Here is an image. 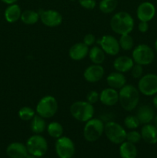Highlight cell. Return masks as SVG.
<instances>
[{
	"mask_svg": "<svg viewBox=\"0 0 157 158\" xmlns=\"http://www.w3.org/2000/svg\"><path fill=\"white\" fill-rule=\"evenodd\" d=\"M55 149L58 158H72L75 152L73 141L69 137L63 136L56 140Z\"/></svg>",
	"mask_w": 157,
	"mask_h": 158,
	"instance_id": "30bf717a",
	"label": "cell"
},
{
	"mask_svg": "<svg viewBox=\"0 0 157 158\" xmlns=\"http://www.w3.org/2000/svg\"><path fill=\"white\" fill-rule=\"evenodd\" d=\"M155 7L152 2H143L137 7L136 15L139 21L149 23L155 17Z\"/></svg>",
	"mask_w": 157,
	"mask_h": 158,
	"instance_id": "4fadbf2b",
	"label": "cell"
},
{
	"mask_svg": "<svg viewBox=\"0 0 157 158\" xmlns=\"http://www.w3.org/2000/svg\"><path fill=\"white\" fill-rule=\"evenodd\" d=\"M21 21L26 25H34L39 20V14L31 9H26L22 12Z\"/></svg>",
	"mask_w": 157,
	"mask_h": 158,
	"instance_id": "484cf974",
	"label": "cell"
},
{
	"mask_svg": "<svg viewBox=\"0 0 157 158\" xmlns=\"http://www.w3.org/2000/svg\"><path fill=\"white\" fill-rule=\"evenodd\" d=\"M70 1H72V2H75V1H76V0H70Z\"/></svg>",
	"mask_w": 157,
	"mask_h": 158,
	"instance_id": "7bdbcfd3",
	"label": "cell"
},
{
	"mask_svg": "<svg viewBox=\"0 0 157 158\" xmlns=\"http://www.w3.org/2000/svg\"><path fill=\"white\" fill-rule=\"evenodd\" d=\"M135 64L132 57L127 56H120L115 58L113 62V67L115 71L119 73H127L130 71L133 65Z\"/></svg>",
	"mask_w": 157,
	"mask_h": 158,
	"instance_id": "d6986e66",
	"label": "cell"
},
{
	"mask_svg": "<svg viewBox=\"0 0 157 158\" xmlns=\"http://www.w3.org/2000/svg\"><path fill=\"white\" fill-rule=\"evenodd\" d=\"M104 123L101 119L92 118L85 123L83 137L88 142H95L104 133Z\"/></svg>",
	"mask_w": 157,
	"mask_h": 158,
	"instance_id": "277c9868",
	"label": "cell"
},
{
	"mask_svg": "<svg viewBox=\"0 0 157 158\" xmlns=\"http://www.w3.org/2000/svg\"><path fill=\"white\" fill-rule=\"evenodd\" d=\"M132 58L134 63L142 66H147L153 62L155 52L153 49L146 44H139L135 48L132 52Z\"/></svg>",
	"mask_w": 157,
	"mask_h": 158,
	"instance_id": "ba28073f",
	"label": "cell"
},
{
	"mask_svg": "<svg viewBox=\"0 0 157 158\" xmlns=\"http://www.w3.org/2000/svg\"><path fill=\"white\" fill-rule=\"evenodd\" d=\"M95 41H96V39H95V36L93 34L88 33L86 34L84 36V38H83V43H84L86 46H89V47L92 46V45L95 43Z\"/></svg>",
	"mask_w": 157,
	"mask_h": 158,
	"instance_id": "d590c367",
	"label": "cell"
},
{
	"mask_svg": "<svg viewBox=\"0 0 157 158\" xmlns=\"http://www.w3.org/2000/svg\"><path fill=\"white\" fill-rule=\"evenodd\" d=\"M152 103H153V106H155V108L157 109V94L154 95L153 99H152Z\"/></svg>",
	"mask_w": 157,
	"mask_h": 158,
	"instance_id": "f35d334b",
	"label": "cell"
},
{
	"mask_svg": "<svg viewBox=\"0 0 157 158\" xmlns=\"http://www.w3.org/2000/svg\"><path fill=\"white\" fill-rule=\"evenodd\" d=\"M154 47H155V52H156V53H157V39H156V40H155V41Z\"/></svg>",
	"mask_w": 157,
	"mask_h": 158,
	"instance_id": "60d3db41",
	"label": "cell"
},
{
	"mask_svg": "<svg viewBox=\"0 0 157 158\" xmlns=\"http://www.w3.org/2000/svg\"><path fill=\"white\" fill-rule=\"evenodd\" d=\"M78 3L82 7L89 10H92L96 6L95 0H78Z\"/></svg>",
	"mask_w": 157,
	"mask_h": 158,
	"instance_id": "e575fe53",
	"label": "cell"
},
{
	"mask_svg": "<svg viewBox=\"0 0 157 158\" xmlns=\"http://www.w3.org/2000/svg\"><path fill=\"white\" fill-rule=\"evenodd\" d=\"M97 43L107 55L116 56L120 51L119 40L113 35H103L99 40H97Z\"/></svg>",
	"mask_w": 157,
	"mask_h": 158,
	"instance_id": "8fae6325",
	"label": "cell"
},
{
	"mask_svg": "<svg viewBox=\"0 0 157 158\" xmlns=\"http://www.w3.org/2000/svg\"><path fill=\"white\" fill-rule=\"evenodd\" d=\"M120 49L125 51L132 50L134 47V40L130 34H124L120 35L119 40Z\"/></svg>",
	"mask_w": 157,
	"mask_h": 158,
	"instance_id": "f1b7e54d",
	"label": "cell"
},
{
	"mask_svg": "<svg viewBox=\"0 0 157 158\" xmlns=\"http://www.w3.org/2000/svg\"><path fill=\"white\" fill-rule=\"evenodd\" d=\"M89 52V46L84 43H77L72 45L69 50V57L75 61H80L88 56Z\"/></svg>",
	"mask_w": 157,
	"mask_h": 158,
	"instance_id": "e0dca14e",
	"label": "cell"
},
{
	"mask_svg": "<svg viewBox=\"0 0 157 158\" xmlns=\"http://www.w3.org/2000/svg\"><path fill=\"white\" fill-rule=\"evenodd\" d=\"M89 57L93 64L101 65L105 61L106 53L99 46H93L89 49Z\"/></svg>",
	"mask_w": 157,
	"mask_h": 158,
	"instance_id": "d4e9b609",
	"label": "cell"
},
{
	"mask_svg": "<svg viewBox=\"0 0 157 158\" xmlns=\"http://www.w3.org/2000/svg\"><path fill=\"white\" fill-rule=\"evenodd\" d=\"M135 116L139 120L140 124L150 123L155 117L153 108L149 105H142L138 108Z\"/></svg>",
	"mask_w": 157,
	"mask_h": 158,
	"instance_id": "ac0fdd59",
	"label": "cell"
},
{
	"mask_svg": "<svg viewBox=\"0 0 157 158\" xmlns=\"http://www.w3.org/2000/svg\"><path fill=\"white\" fill-rule=\"evenodd\" d=\"M156 3H157V0H156Z\"/></svg>",
	"mask_w": 157,
	"mask_h": 158,
	"instance_id": "ee69618b",
	"label": "cell"
},
{
	"mask_svg": "<svg viewBox=\"0 0 157 158\" xmlns=\"http://www.w3.org/2000/svg\"><path fill=\"white\" fill-rule=\"evenodd\" d=\"M141 140V134L139 131H135V130H131L130 131L127 132V134H126V141L135 144V143H139Z\"/></svg>",
	"mask_w": 157,
	"mask_h": 158,
	"instance_id": "1f68e13d",
	"label": "cell"
},
{
	"mask_svg": "<svg viewBox=\"0 0 157 158\" xmlns=\"http://www.w3.org/2000/svg\"><path fill=\"white\" fill-rule=\"evenodd\" d=\"M48 134L51 137L55 139H58L61 137L63 134V127L60 123L57 121H52L47 125Z\"/></svg>",
	"mask_w": 157,
	"mask_h": 158,
	"instance_id": "4316f807",
	"label": "cell"
},
{
	"mask_svg": "<svg viewBox=\"0 0 157 158\" xmlns=\"http://www.w3.org/2000/svg\"><path fill=\"white\" fill-rule=\"evenodd\" d=\"M118 6L117 0H101L99 4V9L103 13L109 14L113 12Z\"/></svg>",
	"mask_w": 157,
	"mask_h": 158,
	"instance_id": "83f0119b",
	"label": "cell"
},
{
	"mask_svg": "<svg viewBox=\"0 0 157 158\" xmlns=\"http://www.w3.org/2000/svg\"><path fill=\"white\" fill-rule=\"evenodd\" d=\"M119 145V155L121 158H136L138 151L134 143L125 140Z\"/></svg>",
	"mask_w": 157,
	"mask_h": 158,
	"instance_id": "603a6c76",
	"label": "cell"
},
{
	"mask_svg": "<svg viewBox=\"0 0 157 158\" xmlns=\"http://www.w3.org/2000/svg\"><path fill=\"white\" fill-rule=\"evenodd\" d=\"M22 9L18 5L14 4L9 5L4 12V16L6 21L9 23H14L20 19L22 15Z\"/></svg>",
	"mask_w": 157,
	"mask_h": 158,
	"instance_id": "7402d4cb",
	"label": "cell"
},
{
	"mask_svg": "<svg viewBox=\"0 0 157 158\" xmlns=\"http://www.w3.org/2000/svg\"><path fill=\"white\" fill-rule=\"evenodd\" d=\"M18 115L23 121H29L35 115V110L29 106H23L18 110Z\"/></svg>",
	"mask_w": 157,
	"mask_h": 158,
	"instance_id": "f546056e",
	"label": "cell"
},
{
	"mask_svg": "<svg viewBox=\"0 0 157 158\" xmlns=\"http://www.w3.org/2000/svg\"><path fill=\"white\" fill-rule=\"evenodd\" d=\"M6 154L9 158H26L29 152L26 145L20 142H13L6 148Z\"/></svg>",
	"mask_w": 157,
	"mask_h": 158,
	"instance_id": "9a60e30c",
	"label": "cell"
},
{
	"mask_svg": "<svg viewBox=\"0 0 157 158\" xmlns=\"http://www.w3.org/2000/svg\"><path fill=\"white\" fill-rule=\"evenodd\" d=\"M99 100V94L95 90L89 91L86 95V101L91 104H95Z\"/></svg>",
	"mask_w": 157,
	"mask_h": 158,
	"instance_id": "836d02e7",
	"label": "cell"
},
{
	"mask_svg": "<svg viewBox=\"0 0 157 158\" xmlns=\"http://www.w3.org/2000/svg\"><path fill=\"white\" fill-rule=\"evenodd\" d=\"M58 107V102L55 97L50 95L45 96L37 103L35 113L43 118L49 119L56 114Z\"/></svg>",
	"mask_w": 157,
	"mask_h": 158,
	"instance_id": "5b68a950",
	"label": "cell"
},
{
	"mask_svg": "<svg viewBox=\"0 0 157 158\" xmlns=\"http://www.w3.org/2000/svg\"><path fill=\"white\" fill-rule=\"evenodd\" d=\"M124 125L128 130H135L140 126V122L136 116L129 115L125 117Z\"/></svg>",
	"mask_w": 157,
	"mask_h": 158,
	"instance_id": "4dcf8cb0",
	"label": "cell"
},
{
	"mask_svg": "<svg viewBox=\"0 0 157 158\" xmlns=\"http://www.w3.org/2000/svg\"><path fill=\"white\" fill-rule=\"evenodd\" d=\"M138 89L144 96L155 95L157 94V74L147 73L143 76L138 82Z\"/></svg>",
	"mask_w": 157,
	"mask_h": 158,
	"instance_id": "9c48e42d",
	"label": "cell"
},
{
	"mask_svg": "<svg viewBox=\"0 0 157 158\" xmlns=\"http://www.w3.org/2000/svg\"><path fill=\"white\" fill-rule=\"evenodd\" d=\"M47 127V124L45 118L35 114L31 120V131L34 134H41L44 132Z\"/></svg>",
	"mask_w": 157,
	"mask_h": 158,
	"instance_id": "cb8c5ba5",
	"label": "cell"
},
{
	"mask_svg": "<svg viewBox=\"0 0 157 158\" xmlns=\"http://www.w3.org/2000/svg\"><path fill=\"white\" fill-rule=\"evenodd\" d=\"M1 1L7 5H12V4H14V3L16 2L17 0H1Z\"/></svg>",
	"mask_w": 157,
	"mask_h": 158,
	"instance_id": "74e56055",
	"label": "cell"
},
{
	"mask_svg": "<svg viewBox=\"0 0 157 158\" xmlns=\"http://www.w3.org/2000/svg\"><path fill=\"white\" fill-rule=\"evenodd\" d=\"M139 91L132 84H126L119 91V102L122 107L128 112H131L139 103Z\"/></svg>",
	"mask_w": 157,
	"mask_h": 158,
	"instance_id": "6da1fadb",
	"label": "cell"
},
{
	"mask_svg": "<svg viewBox=\"0 0 157 158\" xmlns=\"http://www.w3.org/2000/svg\"><path fill=\"white\" fill-rule=\"evenodd\" d=\"M106 83L109 87L120 89L126 84V78L123 73L112 72L106 77Z\"/></svg>",
	"mask_w": 157,
	"mask_h": 158,
	"instance_id": "44dd1931",
	"label": "cell"
},
{
	"mask_svg": "<svg viewBox=\"0 0 157 158\" xmlns=\"http://www.w3.org/2000/svg\"><path fill=\"white\" fill-rule=\"evenodd\" d=\"M26 145L29 154L36 157L44 156L47 153L49 148L46 139L40 134L31 136L27 140Z\"/></svg>",
	"mask_w": 157,
	"mask_h": 158,
	"instance_id": "52a82bcc",
	"label": "cell"
},
{
	"mask_svg": "<svg viewBox=\"0 0 157 158\" xmlns=\"http://www.w3.org/2000/svg\"><path fill=\"white\" fill-rule=\"evenodd\" d=\"M99 101L105 106H114L119 102V92L113 88H106L99 94Z\"/></svg>",
	"mask_w": 157,
	"mask_h": 158,
	"instance_id": "2e32d148",
	"label": "cell"
},
{
	"mask_svg": "<svg viewBox=\"0 0 157 158\" xmlns=\"http://www.w3.org/2000/svg\"><path fill=\"white\" fill-rule=\"evenodd\" d=\"M109 25L111 29L118 35L130 34L134 28V19L129 12L120 11L112 15Z\"/></svg>",
	"mask_w": 157,
	"mask_h": 158,
	"instance_id": "7a4b0ae2",
	"label": "cell"
},
{
	"mask_svg": "<svg viewBox=\"0 0 157 158\" xmlns=\"http://www.w3.org/2000/svg\"><path fill=\"white\" fill-rule=\"evenodd\" d=\"M38 14L42 23L48 27H56L62 23V16L60 12L54 9L41 10Z\"/></svg>",
	"mask_w": 157,
	"mask_h": 158,
	"instance_id": "7c38bea8",
	"label": "cell"
},
{
	"mask_svg": "<svg viewBox=\"0 0 157 158\" xmlns=\"http://www.w3.org/2000/svg\"><path fill=\"white\" fill-rule=\"evenodd\" d=\"M149 23L147 22H143L140 21L139 23L138 24V29L140 32H143V33H145V32H147L149 30Z\"/></svg>",
	"mask_w": 157,
	"mask_h": 158,
	"instance_id": "8d00e7d4",
	"label": "cell"
},
{
	"mask_svg": "<svg viewBox=\"0 0 157 158\" xmlns=\"http://www.w3.org/2000/svg\"><path fill=\"white\" fill-rule=\"evenodd\" d=\"M131 75L134 79L139 80L143 76V67L142 65L135 63L131 69Z\"/></svg>",
	"mask_w": 157,
	"mask_h": 158,
	"instance_id": "d6a6232c",
	"label": "cell"
},
{
	"mask_svg": "<svg viewBox=\"0 0 157 158\" xmlns=\"http://www.w3.org/2000/svg\"><path fill=\"white\" fill-rule=\"evenodd\" d=\"M142 139L149 144H155L157 143V128L155 125L151 123L144 124L142 127L141 131Z\"/></svg>",
	"mask_w": 157,
	"mask_h": 158,
	"instance_id": "ffe728a7",
	"label": "cell"
},
{
	"mask_svg": "<svg viewBox=\"0 0 157 158\" xmlns=\"http://www.w3.org/2000/svg\"><path fill=\"white\" fill-rule=\"evenodd\" d=\"M26 158H38V157H35V156L31 155V154H29V155H28L27 157H26Z\"/></svg>",
	"mask_w": 157,
	"mask_h": 158,
	"instance_id": "b9f144b4",
	"label": "cell"
},
{
	"mask_svg": "<svg viewBox=\"0 0 157 158\" xmlns=\"http://www.w3.org/2000/svg\"><path fill=\"white\" fill-rule=\"evenodd\" d=\"M153 121H154V125H155V126L156 127V128H157V114L155 116V117H154Z\"/></svg>",
	"mask_w": 157,
	"mask_h": 158,
	"instance_id": "ab89813d",
	"label": "cell"
},
{
	"mask_svg": "<svg viewBox=\"0 0 157 158\" xmlns=\"http://www.w3.org/2000/svg\"><path fill=\"white\" fill-rule=\"evenodd\" d=\"M70 114L74 119L80 122H87L93 118L95 110L93 105L87 101H75L70 106Z\"/></svg>",
	"mask_w": 157,
	"mask_h": 158,
	"instance_id": "3957f363",
	"label": "cell"
},
{
	"mask_svg": "<svg viewBox=\"0 0 157 158\" xmlns=\"http://www.w3.org/2000/svg\"><path fill=\"white\" fill-rule=\"evenodd\" d=\"M104 134L108 140L115 144H121L126 140V131L125 128L115 121H109L104 126Z\"/></svg>",
	"mask_w": 157,
	"mask_h": 158,
	"instance_id": "8992f818",
	"label": "cell"
},
{
	"mask_svg": "<svg viewBox=\"0 0 157 158\" xmlns=\"http://www.w3.org/2000/svg\"><path fill=\"white\" fill-rule=\"evenodd\" d=\"M105 73V69L101 65L92 64L89 66L83 73L84 79L91 83H97L103 79Z\"/></svg>",
	"mask_w": 157,
	"mask_h": 158,
	"instance_id": "5bb4252c",
	"label": "cell"
}]
</instances>
